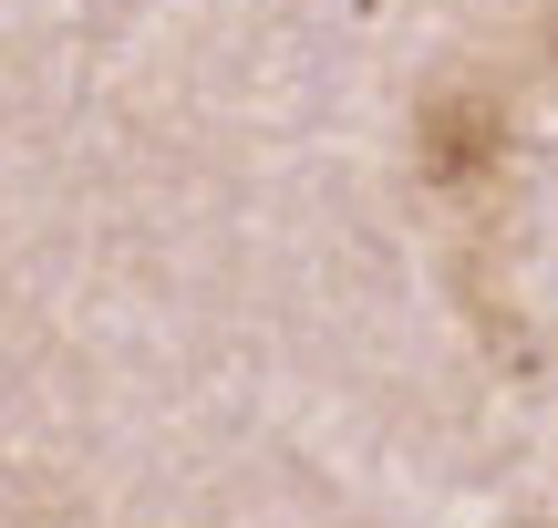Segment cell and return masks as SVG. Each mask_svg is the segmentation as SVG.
I'll return each instance as SVG.
<instances>
[{
    "mask_svg": "<svg viewBox=\"0 0 558 528\" xmlns=\"http://www.w3.org/2000/svg\"><path fill=\"white\" fill-rule=\"evenodd\" d=\"M414 156H424L435 187H486L507 166V104L476 94V83H445V94L414 115Z\"/></svg>",
    "mask_w": 558,
    "mask_h": 528,
    "instance_id": "6da1fadb",
    "label": "cell"
},
{
    "mask_svg": "<svg viewBox=\"0 0 558 528\" xmlns=\"http://www.w3.org/2000/svg\"><path fill=\"white\" fill-rule=\"evenodd\" d=\"M548 52H558V11H548Z\"/></svg>",
    "mask_w": 558,
    "mask_h": 528,
    "instance_id": "7a4b0ae2",
    "label": "cell"
}]
</instances>
